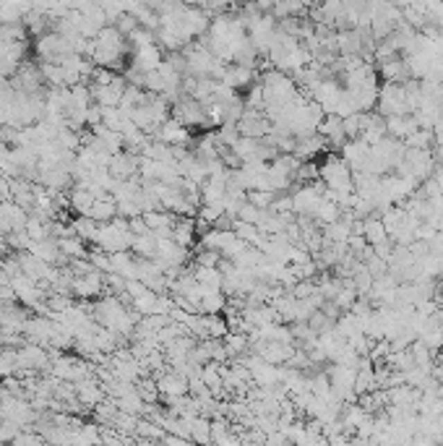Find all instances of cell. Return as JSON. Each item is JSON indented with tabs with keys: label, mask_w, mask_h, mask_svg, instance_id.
<instances>
[{
	"label": "cell",
	"mask_w": 443,
	"mask_h": 446,
	"mask_svg": "<svg viewBox=\"0 0 443 446\" xmlns=\"http://www.w3.org/2000/svg\"><path fill=\"white\" fill-rule=\"evenodd\" d=\"M318 170H321V180H324L326 188H331V191H355V183H352V167L347 164L345 157L329 154L326 162L321 164Z\"/></svg>",
	"instance_id": "cell-1"
},
{
	"label": "cell",
	"mask_w": 443,
	"mask_h": 446,
	"mask_svg": "<svg viewBox=\"0 0 443 446\" xmlns=\"http://www.w3.org/2000/svg\"><path fill=\"white\" fill-rule=\"evenodd\" d=\"M125 87H128V81L115 76V81H110V84H89V92H92V99L102 108H120Z\"/></svg>",
	"instance_id": "cell-2"
},
{
	"label": "cell",
	"mask_w": 443,
	"mask_h": 446,
	"mask_svg": "<svg viewBox=\"0 0 443 446\" xmlns=\"http://www.w3.org/2000/svg\"><path fill=\"white\" fill-rule=\"evenodd\" d=\"M71 293H73V298H78V300H92V298H97L99 293H105V272L94 269V272H89V274L73 277Z\"/></svg>",
	"instance_id": "cell-3"
},
{
	"label": "cell",
	"mask_w": 443,
	"mask_h": 446,
	"mask_svg": "<svg viewBox=\"0 0 443 446\" xmlns=\"http://www.w3.org/2000/svg\"><path fill=\"white\" fill-rule=\"evenodd\" d=\"M154 139L170 144V146H188V144H191V133H188V126H183L180 120H175L173 115H170V118L157 128Z\"/></svg>",
	"instance_id": "cell-4"
},
{
	"label": "cell",
	"mask_w": 443,
	"mask_h": 446,
	"mask_svg": "<svg viewBox=\"0 0 443 446\" xmlns=\"http://www.w3.org/2000/svg\"><path fill=\"white\" fill-rule=\"evenodd\" d=\"M139 154L136 152H128V149H123V152L112 154V160H110L107 170L112 178H118V180H128L133 175H139Z\"/></svg>",
	"instance_id": "cell-5"
},
{
	"label": "cell",
	"mask_w": 443,
	"mask_h": 446,
	"mask_svg": "<svg viewBox=\"0 0 443 446\" xmlns=\"http://www.w3.org/2000/svg\"><path fill=\"white\" fill-rule=\"evenodd\" d=\"M164 60L162 55V47L154 42V44H144V47H136V55H133V68H139L141 74H149L154 68L159 66Z\"/></svg>",
	"instance_id": "cell-6"
},
{
	"label": "cell",
	"mask_w": 443,
	"mask_h": 446,
	"mask_svg": "<svg viewBox=\"0 0 443 446\" xmlns=\"http://www.w3.org/2000/svg\"><path fill=\"white\" fill-rule=\"evenodd\" d=\"M196 235H198V228H196V219L191 217H177L173 225V240L183 248H191L196 243Z\"/></svg>",
	"instance_id": "cell-7"
},
{
	"label": "cell",
	"mask_w": 443,
	"mask_h": 446,
	"mask_svg": "<svg viewBox=\"0 0 443 446\" xmlns=\"http://www.w3.org/2000/svg\"><path fill=\"white\" fill-rule=\"evenodd\" d=\"M415 128H420V126H417V120H415V115H389V118H386V131L391 133V139H407V136H410L412 131H415Z\"/></svg>",
	"instance_id": "cell-8"
},
{
	"label": "cell",
	"mask_w": 443,
	"mask_h": 446,
	"mask_svg": "<svg viewBox=\"0 0 443 446\" xmlns=\"http://www.w3.org/2000/svg\"><path fill=\"white\" fill-rule=\"evenodd\" d=\"M89 217H94L102 225V222H110V219L118 217V201L115 196H107V198H94V204L89 207L87 212Z\"/></svg>",
	"instance_id": "cell-9"
},
{
	"label": "cell",
	"mask_w": 443,
	"mask_h": 446,
	"mask_svg": "<svg viewBox=\"0 0 443 446\" xmlns=\"http://www.w3.org/2000/svg\"><path fill=\"white\" fill-rule=\"evenodd\" d=\"M363 235H365V240L370 246H379L383 240H389V230L383 225V219L373 214V217L363 219Z\"/></svg>",
	"instance_id": "cell-10"
},
{
	"label": "cell",
	"mask_w": 443,
	"mask_h": 446,
	"mask_svg": "<svg viewBox=\"0 0 443 446\" xmlns=\"http://www.w3.org/2000/svg\"><path fill=\"white\" fill-rule=\"evenodd\" d=\"M71 228L76 232L81 240H87V243H94L97 240V232H99V222L94 217H89V214H76V217L71 219Z\"/></svg>",
	"instance_id": "cell-11"
},
{
	"label": "cell",
	"mask_w": 443,
	"mask_h": 446,
	"mask_svg": "<svg viewBox=\"0 0 443 446\" xmlns=\"http://www.w3.org/2000/svg\"><path fill=\"white\" fill-rule=\"evenodd\" d=\"M58 248H60V253H63L65 259H84V256H89L87 240H81L78 235H63V238H58Z\"/></svg>",
	"instance_id": "cell-12"
},
{
	"label": "cell",
	"mask_w": 443,
	"mask_h": 446,
	"mask_svg": "<svg viewBox=\"0 0 443 446\" xmlns=\"http://www.w3.org/2000/svg\"><path fill=\"white\" fill-rule=\"evenodd\" d=\"M71 209L76 212V214H87L89 207L94 204V196H92V191L84 188V185H73V191H71Z\"/></svg>",
	"instance_id": "cell-13"
},
{
	"label": "cell",
	"mask_w": 443,
	"mask_h": 446,
	"mask_svg": "<svg viewBox=\"0 0 443 446\" xmlns=\"http://www.w3.org/2000/svg\"><path fill=\"white\" fill-rule=\"evenodd\" d=\"M433 141H435L433 128H415V131L404 139V146H412V149H431Z\"/></svg>",
	"instance_id": "cell-14"
},
{
	"label": "cell",
	"mask_w": 443,
	"mask_h": 446,
	"mask_svg": "<svg viewBox=\"0 0 443 446\" xmlns=\"http://www.w3.org/2000/svg\"><path fill=\"white\" fill-rule=\"evenodd\" d=\"M222 264V253L214 248H198V253H196V266H219Z\"/></svg>",
	"instance_id": "cell-15"
},
{
	"label": "cell",
	"mask_w": 443,
	"mask_h": 446,
	"mask_svg": "<svg viewBox=\"0 0 443 446\" xmlns=\"http://www.w3.org/2000/svg\"><path fill=\"white\" fill-rule=\"evenodd\" d=\"M115 26H118L120 32L125 34V37H128L130 32H133V29H139L141 24H139V19H136V16H133V13H128V11H123L118 16V19H115Z\"/></svg>",
	"instance_id": "cell-16"
}]
</instances>
